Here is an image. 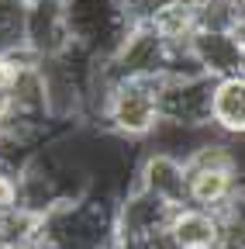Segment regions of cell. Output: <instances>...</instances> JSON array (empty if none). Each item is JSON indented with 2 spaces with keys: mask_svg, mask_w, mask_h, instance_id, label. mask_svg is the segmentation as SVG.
I'll list each match as a JSON object with an SVG mask.
<instances>
[{
  "mask_svg": "<svg viewBox=\"0 0 245 249\" xmlns=\"http://www.w3.org/2000/svg\"><path fill=\"white\" fill-rule=\"evenodd\" d=\"M145 28L163 45L187 49V42L197 35V28H200V4H190V0H169V4L152 18Z\"/></svg>",
  "mask_w": 245,
  "mask_h": 249,
  "instance_id": "8",
  "label": "cell"
},
{
  "mask_svg": "<svg viewBox=\"0 0 245 249\" xmlns=\"http://www.w3.org/2000/svg\"><path fill=\"white\" fill-rule=\"evenodd\" d=\"M166 235L176 249H221L225 242V218L214 211H200L190 204H180L169 211Z\"/></svg>",
  "mask_w": 245,
  "mask_h": 249,
  "instance_id": "6",
  "label": "cell"
},
{
  "mask_svg": "<svg viewBox=\"0 0 245 249\" xmlns=\"http://www.w3.org/2000/svg\"><path fill=\"white\" fill-rule=\"evenodd\" d=\"M131 187L152 194L156 201H163L166 208H180V204H187V166H183V160H176V156L152 152L148 149L138 160Z\"/></svg>",
  "mask_w": 245,
  "mask_h": 249,
  "instance_id": "5",
  "label": "cell"
},
{
  "mask_svg": "<svg viewBox=\"0 0 245 249\" xmlns=\"http://www.w3.org/2000/svg\"><path fill=\"white\" fill-rule=\"evenodd\" d=\"M24 31V0H0V52L21 49Z\"/></svg>",
  "mask_w": 245,
  "mask_h": 249,
  "instance_id": "9",
  "label": "cell"
},
{
  "mask_svg": "<svg viewBox=\"0 0 245 249\" xmlns=\"http://www.w3.org/2000/svg\"><path fill=\"white\" fill-rule=\"evenodd\" d=\"M187 204L200 208V211H214V214L242 204L238 170H228V166H187Z\"/></svg>",
  "mask_w": 245,
  "mask_h": 249,
  "instance_id": "4",
  "label": "cell"
},
{
  "mask_svg": "<svg viewBox=\"0 0 245 249\" xmlns=\"http://www.w3.org/2000/svg\"><path fill=\"white\" fill-rule=\"evenodd\" d=\"M187 55L197 66L200 76L214 80H228L242 76L245 70V42L242 31H218V28H197V35L187 42Z\"/></svg>",
  "mask_w": 245,
  "mask_h": 249,
  "instance_id": "3",
  "label": "cell"
},
{
  "mask_svg": "<svg viewBox=\"0 0 245 249\" xmlns=\"http://www.w3.org/2000/svg\"><path fill=\"white\" fill-rule=\"evenodd\" d=\"M159 90L163 76H128L117 80L97 111L104 121V128L121 139V142H148V135L156 132V124L163 121L159 114Z\"/></svg>",
  "mask_w": 245,
  "mask_h": 249,
  "instance_id": "1",
  "label": "cell"
},
{
  "mask_svg": "<svg viewBox=\"0 0 245 249\" xmlns=\"http://www.w3.org/2000/svg\"><path fill=\"white\" fill-rule=\"evenodd\" d=\"M21 49L45 59H63L73 52V35L66 21V0H24V31H21Z\"/></svg>",
  "mask_w": 245,
  "mask_h": 249,
  "instance_id": "2",
  "label": "cell"
},
{
  "mask_svg": "<svg viewBox=\"0 0 245 249\" xmlns=\"http://www.w3.org/2000/svg\"><path fill=\"white\" fill-rule=\"evenodd\" d=\"M207 124L221 139H242L245 132V76H228L211 83Z\"/></svg>",
  "mask_w": 245,
  "mask_h": 249,
  "instance_id": "7",
  "label": "cell"
}]
</instances>
